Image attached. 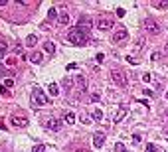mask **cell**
I'll return each instance as SVG.
<instances>
[{"label": "cell", "instance_id": "cell-7", "mask_svg": "<svg viewBox=\"0 0 168 152\" xmlns=\"http://www.w3.org/2000/svg\"><path fill=\"white\" fill-rule=\"evenodd\" d=\"M127 38H129V32L125 30V28H119V30L115 32V36H113V44H123Z\"/></svg>", "mask_w": 168, "mask_h": 152}, {"label": "cell", "instance_id": "cell-19", "mask_svg": "<svg viewBox=\"0 0 168 152\" xmlns=\"http://www.w3.org/2000/svg\"><path fill=\"white\" fill-rule=\"evenodd\" d=\"M48 89H49V93H52V95H57V93H60V87H57L56 83H49Z\"/></svg>", "mask_w": 168, "mask_h": 152}, {"label": "cell", "instance_id": "cell-15", "mask_svg": "<svg viewBox=\"0 0 168 152\" xmlns=\"http://www.w3.org/2000/svg\"><path fill=\"white\" fill-rule=\"evenodd\" d=\"M44 49H46V53H56V45H53V42H46Z\"/></svg>", "mask_w": 168, "mask_h": 152}, {"label": "cell", "instance_id": "cell-4", "mask_svg": "<svg viewBox=\"0 0 168 152\" xmlns=\"http://www.w3.org/2000/svg\"><path fill=\"white\" fill-rule=\"evenodd\" d=\"M142 28H144L146 34H152V36H158V34H160V26H158V22L152 20V18H146L144 22H142Z\"/></svg>", "mask_w": 168, "mask_h": 152}, {"label": "cell", "instance_id": "cell-17", "mask_svg": "<svg viewBox=\"0 0 168 152\" xmlns=\"http://www.w3.org/2000/svg\"><path fill=\"white\" fill-rule=\"evenodd\" d=\"M30 61L32 63H40L42 61V53H30Z\"/></svg>", "mask_w": 168, "mask_h": 152}, {"label": "cell", "instance_id": "cell-18", "mask_svg": "<svg viewBox=\"0 0 168 152\" xmlns=\"http://www.w3.org/2000/svg\"><path fill=\"white\" fill-rule=\"evenodd\" d=\"M152 6L158 8V10H164V8L168 6V2H166V0H162V2H152Z\"/></svg>", "mask_w": 168, "mask_h": 152}, {"label": "cell", "instance_id": "cell-21", "mask_svg": "<svg viewBox=\"0 0 168 152\" xmlns=\"http://www.w3.org/2000/svg\"><path fill=\"white\" fill-rule=\"evenodd\" d=\"M115 150H117V152H129V150H127V146L121 144V142H117V144H115Z\"/></svg>", "mask_w": 168, "mask_h": 152}, {"label": "cell", "instance_id": "cell-20", "mask_svg": "<svg viewBox=\"0 0 168 152\" xmlns=\"http://www.w3.org/2000/svg\"><path fill=\"white\" fill-rule=\"evenodd\" d=\"M56 16H57V10L52 6V8L48 10V18H49V20H56Z\"/></svg>", "mask_w": 168, "mask_h": 152}, {"label": "cell", "instance_id": "cell-6", "mask_svg": "<svg viewBox=\"0 0 168 152\" xmlns=\"http://www.w3.org/2000/svg\"><path fill=\"white\" fill-rule=\"evenodd\" d=\"M73 85L77 87L79 93H85V91H87V81H85V77H83V75H75V77H73Z\"/></svg>", "mask_w": 168, "mask_h": 152}, {"label": "cell", "instance_id": "cell-16", "mask_svg": "<svg viewBox=\"0 0 168 152\" xmlns=\"http://www.w3.org/2000/svg\"><path fill=\"white\" fill-rule=\"evenodd\" d=\"M64 117H65V122H67V125H73V122H75V115H73L71 111H69V113H65Z\"/></svg>", "mask_w": 168, "mask_h": 152}, {"label": "cell", "instance_id": "cell-33", "mask_svg": "<svg viewBox=\"0 0 168 152\" xmlns=\"http://www.w3.org/2000/svg\"><path fill=\"white\" fill-rule=\"evenodd\" d=\"M75 152H89V150H87V148H77Z\"/></svg>", "mask_w": 168, "mask_h": 152}, {"label": "cell", "instance_id": "cell-37", "mask_svg": "<svg viewBox=\"0 0 168 152\" xmlns=\"http://www.w3.org/2000/svg\"><path fill=\"white\" fill-rule=\"evenodd\" d=\"M166 97H168V91H166Z\"/></svg>", "mask_w": 168, "mask_h": 152}, {"label": "cell", "instance_id": "cell-35", "mask_svg": "<svg viewBox=\"0 0 168 152\" xmlns=\"http://www.w3.org/2000/svg\"><path fill=\"white\" fill-rule=\"evenodd\" d=\"M0 77H4V69H2V65H0Z\"/></svg>", "mask_w": 168, "mask_h": 152}, {"label": "cell", "instance_id": "cell-8", "mask_svg": "<svg viewBox=\"0 0 168 152\" xmlns=\"http://www.w3.org/2000/svg\"><path fill=\"white\" fill-rule=\"evenodd\" d=\"M97 28L101 32H105V30H111L113 28V20L111 18H107V16H103V18H99V22H97Z\"/></svg>", "mask_w": 168, "mask_h": 152}, {"label": "cell", "instance_id": "cell-23", "mask_svg": "<svg viewBox=\"0 0 168 152\" xmlns=\"http://www.w3.org/2000/svg\"><path fill=\"white\" fill-rule=\"evenodd\" d=\"M144 152H156V144H152V142H150V144H146Z\"/></svg>", "mask_w": 168, "mask_h": 152}, {"label": "cell", "instance_id": "cell-32", "mask_svg": "<svg viewBox=\"0 0 168 152\" xmlns=\"http://www.w3.org/2000/svg\"><path fill=\"white\" fill-rule=\"evenodd\" d=\"M91 101H99V93H93V95H91Z\"/></svg>", "mask_w": 168, "mask_h": 152}, {"label": "cell", "instance_id": "cell-11", "mask_svg": "<svg viewBox=\"0 0 168 152\" xmlns=\"http://www.w3.org/2000/svg\"><path fill=\"white\" fill-rule=\"evenodd\" d=\"M125 117H127V107H121L119 111H117V115H115V119H113V121H115V122H121Z\"/></svg>", "mask_w": 168, "mask_h": 152}, {"label": "cell", "instance_id": "cell-24", "mask_svg": "<svg viewBox=\"0 0 168 152\" xmlns=\"http://www.w3.org/2000/svg\"><path fill=\"white\" fill-rule=\"evenodd\" d=\"M44 150H46V146H44V144H36V146L32 148V152H44Z\"/></svg>", "mask_w": 168, "mask_h": 152}, {"label": "cell", "instance_id": "cell-13", "mask_svg": "<svg viewBox=\"0 0 168 152\" xmlns=\"http://www.w3.org/2000/svg\"><path fill=\"white\" fill-rule=\"evenodd\" d=\"M36 44H38V36H34V34H30V36L26 38V45H28V48H34Z\"/></svg>", "mask_w": 168, "mask_h": 152}, {"label": "cell", "instance_id": "cell-3", "mask_svg": "<svg viewBox=\"0 0 168 152\" xmlns=\"http://www.w3.org/2000/svg\"><path fill=\"white\" fill-rule=\"evenodd\" d=\"M44 126L46 128H49V130H53V132H60L61 130V126H64V122H61L60 119H56V117H46L44 119Z\"/></svg>", "mask_w": 168, "mask_h": 152}, {"label": "cell", "instance_id": "cell-12", "mask_svg": "<svg viewBox=\"0 0 168 152\" xmlns=\"http://www.w3.org/2000/svg\"><path fill=\"white\" fill-rule=\"evenodd\" d=\"M60 24H64V26H67V24H69V14L65 12L64 6H61V12H60Z\"/></svg>", "mask_w": 168, "mask_h": 152}, {"label": "cell", "instance_id": "cell-30", "mask_svg": "<svg viewBox=\"0 0 168 152\" xmlns=\"http://www.w3.org/2000/svg\"><path fill=\"white\" fill-rule=\"evenodd\" d=\"M117 16H121V18L125 16V10H123V8H119V10H117Z\"/></svg>", "mask_w": 168, "mask_h": 152}, {"label": "cell", "instance_id": "cell-1", "mask_svg": "<svg viewBox=\"0 0 168 152\" xmlns=\"http://www.w3.org/2000/svg\"><path fill=\"white\" fill-rule=\"evenodd\" d=\"M67 40H69L73 45H85L87 44V34L75 26V28L69 30V34H67Z\"/></svg>", "mask_w": 168, "mask_h": 152}, {"label": "cell", "instance_id": "cell-29", "mask_svg": "<svg viewBox=\"0 0 168 152\" xmlns=\"http://www.w3.org/2000/svg\"><path fill=\"white\" fill-rule=\"evenodd\" d=\"M158 57H160V53H158V52H154V53H152V56H150V60H152V61H156V60H158Z\"/></svg>", "mask_w": 168, "mask_h": 152}, {"label": "cell", "instance_id": "cell-31", "mask_svg": "<svg viewBox=\"0 0 168 152\" xmlns=\"http://www.w3.org/2000/svg\"><path fill=\"white\" fill-rule=\"evenodd\" d=\"M65 69H67V71H73V69H75V63H69V65H67Z\"/></svg>", "mask_w": 168, "mask_h": 152}, {"label": "cell", "instance_id": "cell-25", "mask_svg": "<svg viewBox=\"0 0 168 152\" xmlns=\"http://www.w3.org/2000/svg\"><path fill=\"white\" fill-rule=\"evenodd\" d=\"M93 117H95V121H101V119H103V111H99V109H97V111L93 113Z\"/></svg>", "mask_w": 168, "mask_h": 152}, {"label": "cell", "instance_id": "cell-26", "mask_svg": "<svg viewBox=\"0 0 168 152\" xmlns=\"http://www.w3.org/2000/svg\"><path fill=\"white\" fill-rule=\"evenodd\" d=\"M141 140H142V138H141V134H133V142H134V144H138Z\"/></svg>", "mask_w": 168, "mask_h": 152}, {"label": "cell", "instance_id": "cell-36", "mask_svg": "<svg viewBox=\"0 0 168 152\" xmlns=\"http://www.w3.org/2000/svg\"><path fill=\"white\" fill-rule=\"evenodd\" d=\"M164 49H166V52H168V44H166V45H164Z\"/></svg>", "mask_w": 168, "mask_h": 152}, {"label": "cell", "instance_id": "cell-28", "mask_svg": "<svg viewBox=\"0 0 168 152\" xmlns=\"http://www.w3.org/2000/svg\"><path fill=\"white\" fill-rule=\"evenodd\" d=\"M142 81H144V83H150V73H144V75H142Z\"/></svg>", "mask_w": 168, "mask_h": 152}, {"label": "cell", "instance_id": "cell-22", "mask_svg": "<svg viewBox=\"0 0 168 152\" xmlns=\"http://www.w3.org/2000/svg\"><path fill=\"white\" fill-rule=\"evenodd\" d=\"M8 52V44L4 40H0V53H6Z\"/></svg>", "mask_w": 168, "mask_h": 152}, {"label": "cell", "instance_id": "cell-27", "mask_svg": "<svg viewBox=\"0 0 168 152\" xmlns=\"http://www.w3.org/2000/svg\"><path fill=\"white\" fill-rule=\"evenodd\" d=\"M12 85H14V81H12V79H6V81H4V87H6V89H8V87H12Z\"/></svg>", "mask_w": 168, "mask_h": 152}, {"label": "cell", "instance_id": "cell-9", "mask_svg": "<svg viewBox=\"0 0 168 152\" xmlns=\"http://www.w3.org/2000/svg\"><path fill=\"white\" fill-rule=\"evenodd\" d=\"M105 144V132H95L93 134V146L95 148H101Z\"/></svg>", "mask_w": 168, "mask_h": 152}, {"label": "cell", "instance_id": "cell-34", "mask_svg": "<svg viewBox=\"0 0 168 152\" xmlns=\"http://www.w3.org/2000/svg\"><path fill=\"white\" fill-rule=\"evenodd\" d=\"M6 4H8L6 0H0V6H6Z\"/></svg>", "mask_w": 168, "mask_h": 152}, {"label": "cell", "instance_id": "cell-5", "mask_svg": "<svg viewBox=\"0 0 168 152\" xmlns=\"http://www.w3.org/2000/svg\"><path fill=\"white\" fill-rule=\"evenodd\" d=\"M111 79H113L115 85L127 87V75L123 73V69H111Z\"/></svg>", "mask_w": 168, "mask_h": 152}, {"label": "cell", "instance_id": "cell-14", "mask_svg": "<svg viewBox=\"0 0 168 152\" xmlns=\"http://www.w3.org/2000/svg\"><path fill=\"white\" fill-rule=\"evenodd\" d=\"M142 45H144V38H142V36H138V40L137 42H134V52H141V49H142Z\"/></svg>", "mask_w": 168, "mask_h": 152}, {"label": "cell", "instance_id": "cell-38", "mask_svg": "<svg viewBox=\"0 0 168 152\" xmlns=\"http://www.w3.org/2000/svg\"><path fill=\"white\" fill-rule=\"evenodd\" d=\"M166 134H168V130H166Z\"/></svg>", "mask_w": 168, "mask_h": 152}, {"label": "cell", "instance_id": "cell-2", "mask_svg": "<svg viewBox=\"0 0 168 152\" xmlns=\"http://www.w3.org/2000/svg\"><path fill=\"white\" fill-rule=\"evenodd\" d=\"M30 99H32V105H34V107H44V105L48 103V97H46V93L42 91L40 87H34V89H32Z\"/></svg>", "mask_w": 168, "mask_h": 152}, {"label": "cell", "instance_id": "cell-10", "mask_svg": "<svg viewBox=\"0 0 168 152\" xmlns=\"http://www.w3.org/2000/svg\"><path fill=\"white\" fill-rule=\"evenodd\" d=\"M10 122L14 126H28V119H26V117H12Z\"/></svg>", "mask_w": 168, "mask_h": 152}]
</instances>
